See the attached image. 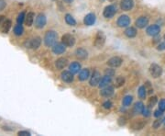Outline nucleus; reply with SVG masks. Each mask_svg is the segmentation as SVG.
I'll use <instances>...</instances> for the list:
<instances>
[{"label": "nucleus", "instance_id": "423d86ee", "mask_svg": "<svg viewBox=\"0 0 165 136\" xmlns=\"http://www.w3.org/2000/svg\"><path fill=\"white\" fill-rule=\"evenodd\" d=\"M131 19L128 15H122L117 20V25L119 28H128L130 25Z\"/></svg>", "mask_w": 165, "mask_h": 136}, {"label": "nucleus", "instance_id": "393cba45", "mask_svg": "<svg viewBox=\"0 0 165 136\" xmlns=\"http://www.w3.org/2000/svg\"><path fill=\"white\" fill-rule=\"evenodd\" d=\"M137 30H136V28H134V27H128L126 29V30H125V35L128 37V38H134V37H136L137 36Z\"/></svg>", "mask_w": 165, "mask_h": 136}, {"label": "nucleus", "instance_id": "ea45409f", "mask_svg": "<svg viewBox=\"0 0 165 136\" xmlns=\"http://www.w3.org/2000/svg\"><path fill=\"white\" fill-rule=\"evenodd\" d=\"M159 109L162 110L163 112L165 111V100H161L159 102Z\"/></svg>", "mask_w": 165, "mask_h": 136}, {"label": "nucleus", "instance_id": "f8f14e48", "mask_svg": "<svg viewBox=\"0 0 165 136\" xmlns=\"http://www.w3.org/2000/svg\"><path fill=\"white\" fill-rule=\"evenodd\" d=\"M53 53L55 54H61L66 51V46L62 42H56L53 47H52Z\"/></svg>", "mask_w": 165, "mask_h": 136}, {"label": "nucleus", "instance_id": "6e6552de", "mask_svg": "<svg viewBox=\"0 0 165 136\" xmlns=\"http://www.w3.org/2000/svg\"><path fill=\"white\" fill-rule=\"evenodd\" d=\"M61 42L66 47H73L75 44V38L72 34H64L61 37Z\"/></svg>", "mask_w": 165, "mask_h": 136}, {"label": "nucleus", "instance_id": "2f4dec72", "mask_svg": "<svg viewBox=\"0 0 165 136\" xmlns=\"http://www.w3.org/2000/svg\"><path fill=\"white\" fill-rule=\"evenodd\" d=\"M158 102V97H155V96H153V97H150L149 98V101H148V108H153L155 105H156V103Z\"/></svg>", "mask_w": 165, "mask_h": 136}, {"label": "nucleus", "instance_id": "f704fd0d", "mask_svg": "<svg viewBox=\"0 0 165 136\" xmlns=\"http://www.w3.org/2000/svg\"><path fill=\"white\" fill-rule=\"evenodd\" d=\"M105 76H108V77H113L114 76H115V70L111 68H107L105 70Z\"/></svg>", "mask_w": 165, "mask_h": 136}, {"label": "nucleus", "instance_id": "09e8293b", "mask_svg": "<svg viewBox=\"0 0 165 136\" xmlns=\"http://www.w3.org/2000/svg\"><path fill=\"white\" fill-rule=\"evenodd\" d=\"M108 1H110V2H112V1H114V0H108Z\"/></svg>", "mask_w": 165, "mask_h": 136}, {"label": "nucleus", "instance_id": "c03bdc74", "mask_svg": "<svg viewBox=\"0 0 165 136\" xmlns=\"http://www.w3.org/2000/svg\"><path fill=\"white\" fill-rule=\"evenodd\" d=\"M157 50L158 51H163V50H165V42H161L158 45V47H157Z\"/></svg>", "mask_w": 165, "mask_h": 136}, {"label": "nucleus", "instance_id": "473e14b6", "mask_svg": "<svg viewBox=\"0 0 165 136\" xmlns=\"http://www.w3.org/2000/svg\"><path fill=\"white\" fill-rule=\"evenodd\" d=\"M25 18H26V14L25 12H21V13L18 14V18H17V23L18 24H23V22H25Z\"/></svg>", "mask_w": 165, "mask_h": 136}, {"label": "nucleus", "instance_id": "4be33fe9", "mask_svg": "<svg viewBox=\"0 0 165 136\" xmlns=\"http://www.w3.org/2000/svg\"><path fill=\"white\" fill-rule=\"evenodd\" d=\"M69 70L73 74V75H75V74H78L82 70V65L80 63H78V62H73V63H72L69 65Z\"/></svg>", "mask_w": 165, "mask_h": 136}, {"label": "nucleus", "instance_id": "c85d7f7f", "mask_svg": "<svg viewBox=\"0 0 165 136\" xmlns=\"http://www.w3.org/2000/svg\"><path fill=\"white\" fill-rule=\"evenodd\" d=\"M133 101V97L130 96V95H128V96H125L124 98H123V100H122V104L124 107H129L131 105Z\"/></svg>", "mask_w": 165, "mask_h": 136}, {"label": "nucleus", "instance_id": "72a5a7b5", "mask_svg": "<svg viewBox=\"0 0 165 136\" xmlns=\"http://www.w3.org/2000/svg\"><path fill=\"white\" fill-rule=\"evenodd\" d=\"M125 84V78L123 77H118L116 78V88H120Z\"/></svg>", "mask_w": 165, "mask_h": 136}, {"label": "nucleus", "instance_id": "4468645a", "mask_svg": "<svg viewBox=\"0 0 165 136\" xmlns=\"http://www.w3.org/2000/svg\"><path fill=\"white\" fill-rule=\"evenodd\" d=\"M61 78L65 83H72L74 77H73V74L69 70V71H62L61 74Z\"/></svg>", "mask_w": 165, "mask_h": 136}, {"label": "nucleus", "instance_id": "cd10ccee", "mask_svg": "<svg viewBox=\"0 0 165 136\" xmlns=\"http://www.w3.org/2000/svg\"><path fill=\"white\" fill-rule=\"evenodd\" d=\"M138 95L139 97L141 100H145L146 98V96H147V90H146V88L144 85H141L138 88Z\"/></svg>", "mask_w": 165, "mask_h": 136}, {"label": "nucleus", "instance_id": "8fccbe9b", "mask_svg": "<svg viewBox=\"0 0 165 136\" xmlns=\"http://www.w3.org/2000/svg\"><path fill=\"white\" fill-rule=\"evenodd\" d=\"M163 38H164V40H165V34H164V36H163Z\"/></svg>", "mask_w": 165, "mask_h": 136}, {"label": "nucleus", "instance_id": "9d476101", "mask_svg": "<svg viewBox=\"0 0 165 136\" xmlns=\"http://www.w3.org/2000/svg\"><path fill=\"white\" fill-rule=\"evenodd\" d=\"M122 59L118 56H114L112 58H110L108 61H107V65L109 67H112V68H117V67H119L121 65H122Z\"/></svg>", "mask_w": 165, "mask_h": 136}, {"label": "nucleus", "instance_id": "f03ea898", "mask_svg": "<svg viewBox=\"0 0 165 136\" xmlns=\"http://www.w3.org/2000/svg\"><path fill=\"white\" fill-rule=\"evenodd\" d=\"M41 44V37H35L25 42V47L29 49H33V50H37Z\"/></svg>", "mask_w": 165, "mask_h": 136}, {"label": "nucleus", "instance_id": "79ce46f5", "mask_svg": "<svg viewBox=\"0 0 165 136\" xmlns=\"http://www.w3.org/2000/svg\"><path fill=\"white\" fill-rule=\"evenodd\" d=\"M18 135H19V136H30L31 133L28 131H20L18 132Z\"/></svg>", "mask_w": 165, "mask_h": 136}, {"label": "nucleus", "instance_id": "7c9ffc66", "mask_svg": "<svg viewBox=\"0 0 165 136\" xmlns=\"http://www.w3.org/2000/svg\"><path fill=\"white\" fill-rule=\"evenodd\" d=\"M24 32V28L22 26V24H17L14 27V34L17 36H21Z\"/></svg>", "mask_w": 165, "mask_h": 136}, {"label": "nucleus", "instance_id": "c9c22d12", "mask_svg": "<svg viewBox=\"0 0 165 136\" xmlns=\"http://www.w3.org/2000/svg\"><path fill=\"white\" fill-rule=\"evenodd\" d=\"M141 114H142L144 117H149V116H150V110H149V108H146V107H144V109H143V110H142Z\"/></svg>", "mask_w": 165, "mask_h": 136}, {"label": "nucleus", "instance_id": "a18cd8bd", "mask_svg": "<svg viewBox=\"0 0 165 136\" xmlns=\"http://www.w3.org/2000/svg\"><path fill=\"white\" fill-rule=\"evenodd\" d=\"M6 17L5 16H0V26H1L2 25V24L6 21Z\"/></svg>", "mask_w": 165, "mask_h": 136}, {"label": "nucleus", "instance_id": "49530a36", "mask_svg": "<svg viewBox=\"0 0 165 136\" xmlns=\"http://www.w3.org/2000/svg\"><path fill=\"white\" fill-rule=\"evenodd\" d=\"M63 2H65V3H68V4H70V3H72L73 0H62Z\"/></svg>", "mask_w": 165, "mask_h": 136}, {"label": "nucleus", "instance_id": "f257e3e1", "mask_svg": "<svg viewBox=\"0 0 165 136\" xmlns=\"http://www.w3.org/2000/svg\"><path fill=\"white\" fill-rule=\"evenodd\" d=\"M58 39V34L54 30H48L44 35V44L46 47H53L56 42Z\"/></svg>", "mask_w": 165, "mask_h": 136}, {"label": "nucleus", "instance_id": "0eeeda50", "mask_svg": "<svg viewBox=\"0 0 165 136\" xmlns=\"http://www.w3.org/2000/svg\"><path fill=\"white\" fill-rule=\"evenodd\" d=\"M46 23H47V19H46V16L44 14L41 13L36 17L35 27L37 29H43L46 26Z\"/></svg>", "mask_w": 165, "mask_h": 136}, {"label": "nucleus", "instance_id": "39448f33", "mask_svg": "<svg viewBox=\"0 0 165 136\" xmlns=\"http://www.w3.org/2000/svg\"><path fill=\"white\" fill-rule=\"evenodd\" d=\"M149 74H150V76L153 77V78H158L161 76V74H162V68L156 65V64H152L150 66H149Z\"/></svg>", "mask_w": 165, "mask_h": 136}, {"label": "nucleus", "instance_id": "a19ab883", "mask_svg": "<svg viewBox=\"0 0 165 136\" xmlns=\"http://www.w3.org/2000/svg\"><path fill=\"white\" fill-rule=\"evenodd\" d=\"M162 114H163V111L162 110H161L160 109H156L155 111H154V117H156V118H160L161 116H162Z\"/></svg>", "mask_w": 165, "mask_h": 136}, {"label": "nucleus", "instance_id": "7ed1b4c3", "mask_svg": "<svg viewBox=\"0 0 165 136\" xmlns=\"http://www.w3.org/2000/svg\"><path fill=\"white\" fill-rule=\"evenodd\" d=\"M106 42V35L103 31H97L95 38V46L98 49L102 48Z\"/></svg>", "mask_w": 165, "mask_h": 136}, {"label": "nucleus", "instance_id": "e433bc0d", "mask_svg": "<svg viewBox=\"0 0 165 136\" xmlns=\"http://www.w3.org/2000/svg\"><path fill=\"white\" fill-rule=\"evenodd\" d=\"M118 123L119 126H124V125H126V123H127V119L125 117H120V118H118Z\"/></svg>", "mask_w": 165, "mask_h": 136}, {"label": "nucleus", "instance_id": "5701e85b", "mask_svg": "<svg viewBox=\"0 0 165 136\" xmlns=\"http://www.w3.org/2000/svg\"><path fill=\"white\" fill-rule=\"evenodd\" d=\"M90 77V71H89V69L84 68V69H82L79 72L78 79L80 81H85V80L88 79V77Z\"/></svg>", "mask_w": 165, "mask_h": 136}, {"label": "nucleus", "instance_id": "412c9836", "mask_svg": "<svg viewBox=\"0 0 165 136\" xmlns=\"http://www.w3.org/2000/svg\"><path fill=\"white\" fill-rule=\"evenodd\" d=\"M111 83H112V77H108V76H105V77H103L102 78H101L98 86L100 88H106V86H107V85H110Z\"/></svg>", "mask_w": 165, "mask_h": 136}, {"label": "nucleus", "instance_id": "6ab92c4d", "mask_svg": "<svg viewBox=\"0 0 165 136\" xmlns=\"http://www.w3.org/2000/svg\"><path fill=\"white\" fill-rule=\"evenodd\" d=\"M67 65H68V60L64 57H61V58L57 59L55 62V66L59 70H61L64 67H66Z\"/></svg>", "mask_w": 165, "mask_h": 136}, {"label": "nucleus", "instance_id": "20e7f679", "mask_svg": "<svg viewBox=\"0 0 165 136\" xmlns=\"http://www.w3.org/2000/svg\"><path fill=\"white\" fill-rule=\"evenodd\" d=\"M117 7L115 5H109V6H107L105 8H104V11H103V16L106 18V19H111L113 18L114 16L116 15L117 13Z\"/></svg>", "mask_w": 165, "mask_h": 136}, {"label": "nucleus", "instance_id": "bb28decb", "mask_svg": "<svg viewBox=\"0 0 165 136\" xmlns=\"http://www.w3.org/2000/svg\"><path fill=\"white\" fill-rule=\"evenodd\" d=\"M11 26H12V22H11V20H10V19H6V21L2 24L1 26H0V27H1V31H2L3 33H7V32L9 31Z\"/></svg>", "mask_w": 165, "mask_h": 136}, {"label": "nucleus", "instance_id": "1a4fd4ad", "mask_svg": "<svg viewBox=\"0 0 165 136\" xmlns=\"http://www.w3.org/2000/svg\"><path fill=\"white\" fill-rule=\"evenodd\" d=\"M146 32L149 36H151V37H156L160 34L161 32V27L157 24H153V25H150L147 28L146 30Z\"/></svg>", "mask_w": 165, "mask_h": 136}, {"label": "nucleus", "instance_id": "c756f323", "mask_svg": "<svg viewBox=\"0 0 165 136\" xmlns=\"http://www.w3.org/2000/svg\"><path fill=\"white\" fill-rule=\"evenodd\" d=\"M64 19H65V22L69 26H75L76 25V20L74 19V18L71 14H66Z\"/></svg>", "mask_w": 165, "mask_h": 136}, {"label": "nucleus", "instance_id": "de8ad7c7", "mask_svg": "<svg viewBox=\"0 0 165 136\" xmlns=\"http://www.w3.org/2000/svg\"><path fill=\"white\" fill-rule=\"evenodd\" d=\"M162 122H163V123H164V125H165V118H164V119H163V120H162Z\"/></svg>", "mask_w": 165, "mask_h": 136}, {"label": "nucleus", "instance_id": "58836bf2", "mask_svg": "<svg viewBox=\"0 0 165 136\" xmlns=\"http://www.w3.org/2000/svg\"><path fill=\"white\" fill-rule=\"evenodd\" d=\"M112 106H113V104H112V102H111V101H109V100H107V101H105V102L103 103V108H104V109H111V108H112Z\"/></svg>", "mask_w": 165, "mask_h": 136}, {"label": "nucleus", "instance_id": "f3484780", "mask_svg": "<svg viewBox=\"0 0 165 136\" xmlns=\"http://www.w3.org/2000/svg\"><path fill=\"white\" fill-rule=\"evenodd\" d=\"M95 20H96L95 15L94 13H89L84 17V25H86V26H92L95 24Z\"/></svg>", "mask_w": 165, "mask_h": 136}, {"label": "nucleus", "instance_id": "aec40b11", "mask_svg": "<svg viewBox=\"0 0 165 136\" xmlns=\"http://www.w3.org/2000/svg\"><path fill=\"white\" fill-rule=\"evenodd\" d=\"M75 56L80 60H84L88 57V53L84 48H78L75 51Z\"/></svg>", "mask_w": 165, "mask_h": 136}, {"label": "nucleus", "instance_id": "9b49d317", "mask_svg": "<svg viewBox=\"0 0 165 136\" xmlns=\"http://www.w3.org/2000/svg\"><path fill=\"white\" fill-rule=\"evenodd\" d=\"M149 18L148 17H145V16H141V17H139L138 19H136L135 21V25L137 28L138 29H143L145 27H147V25L149 24Z\"/></svg>", "mask_w": 165, "mask_h": 136}, {"label": "nucleus", "instance_id": "4c0bfd02", "mask_svg": "<svg viewBox=\"0 0 165 136\" xmlns=\"http://www.w3.org/2000/svg\"><path fill=\"white\" fill-rule=\"evenodd\" d=\"M161 123H162V120H154V122H153V124H152V126H153L154 129H158V128H160V126L161 125Z\"/></svg>", "mask_w": 165, "mask_h": 136}, {"label": "nucleus", "instance_id": "a878e982", "mask_svg": "<svg viewBox=\"0 0 165 136\" xmlns=\"http://www.w3.org/2000/svg\"><path fill=\"white\" fill-rule=\"evenodd\" d=\"M144 104L141 102V101H138L135 103V105L133 106V112L136 113V114H138V113H141L142 110L144 109Z\"/></svg>", "mask_w": 165, "mask_h": 136}, {"label": "nucleus", "instance_id": "a211bd4d", "mask_svg": "<svg viewBox=\"0 0 165 136\" xmlns=\"http://www.w3.org/2000/svg\"><path fill=\"white\" fill-rule=\"evenodd\" d=\"M114 94V88L110 85H107L106 88H103L100 91V95L104 97H110Z\"/></svg>", "mask_w": 165, "mask_h": 136}, {"label": "nucleus", "instance_id": "b1692460", "mask_svg": "<svg viewBox=\"0 0 165 136\" xmlns=\"http://www.w3.org/2000/svg\"><path fill=\"white\" fill-rule=\"evenodd\" d=\"M34 19H35V14L33 12H29L26 15V18H25V24H26L28 27H31L33 25Z\"/></svg>", "mask_w": 165, "mask_h": 136}, {"label": "nucleus", "instance_id": "dca6fc26", "mask_svg": "<svg viewBox=\"0 0 165 136\" xmlns=\"http://www.w3.org/2000/svg\"><path fill=\"white\" fill-rule=\"evenodd\" d=\"M146 121L143 120H134L132 123H131V129L135 130V131H139L144 128V126L146 125Z\"/></svg>", "mask_w": 165, "mask_h": 136}, {"label": "nucleus", "instance_id": "37998d69", "mask_svg": "<svg viewBox=\"0 0 165 136\" xmlns=\"http://www.w3.org/2000/svg\"><path fill=\"white\" fill-rule=\"evenodd\" d=\"M6 6H7V3H6L5 0H0V11L4 10Z\"/></svg>", "mask_w": 165, "mask_h": 136}, {"label": "nucleus", "instance_id": "ddd939ff", "mask_svg": "<svg viewBox=\"0 0 165 136\" xmlns=\"http://www.w3.org/2000/svg\"><path fill=\"white\" fill-rule=\"evenodd\" d=\"M100 80H101V74L98 71H95L92 74V77H90L89 84L91 86H97L99 85Z\"/></svg>", "mask_w": 165, "mask_h": 136}, {"label": "nucleus", "instance_id": "2eb2a0df", "mask_svg": "<svg viewBox=\"0 0 165 136\" xmlns=\"http://www.w3.org/2000/svg\"><path fill=\"white\" fill-rule=\"evenodd\" d=\"M134 7V1L133 0H121L120 2V7L124 11H129Z\"/></svg>", "mask_w": 165, "mask_h": 136}]
</instances>
